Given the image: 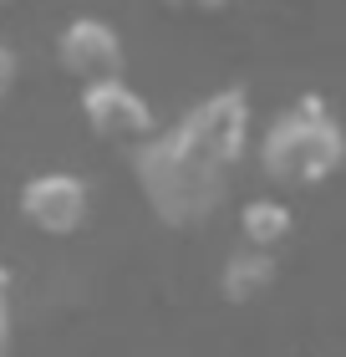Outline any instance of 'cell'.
Listing matches in <instances>:
<instances>
[{"label":"cell","instance_id":"obj_1","mask_svg":"<svg viewBox=\"0 0 346 357\" xmlns=\"http://www.w3.org/2000/svg\"><path fill=\"white\" fill-rule=\"evenodd\" d=\"M250 92L219 87L199 97L173 128H158L138 153H127L148 215L178 235L209 225L235 189V174L250 158Z\"/></svg>","mask_w":346,"mask_h":357},{"label":"cell","instance_id":"obj_2","mask_svg":"<svg viewBox=\"0 0 346 357\" xmlns=\"http://www.w3.org/2000/svg\"><path fill=\"white\" fill-rule=\"evenodd\" d=\"M341 169H346V128L321 92H301L260 133V174L270 189H280V199L326 189Z\"/></svg>","mask_w":346,"mask_h":357},{"label":"cell","instance_id":"obj_3","mask_svg":"<svg viewBox=\"0 0 346 357\" xmlns=\"http://www.w3.org/2000/svg\"><path fill=\"white\" fill-rule=\"evenodd\" d=\"M15 209H21V220L36 235L72 240L81 225L92 220V189H87V178L72 174V169H46V174H31L21 184Z\"/></svg>","mask_w":346,"mask_h":357},{"label":"cell","instance_id":"obj_4","mask_svg":"<svg viewBox=\"0 0 346 357\" xmlns=\"http://www.w3.org/2000/svg\"><path fill=\"white\" fill-rule=\"evenodd\" d=\"M81 102V123H87V133L97 143H107V149H127L138 153L148 138L158 133V118H153V102L118 77V82H102V87H87L77 97Z\"/></svg>","mask_w":346,"mask_h":357},{"label":"cell","instance_id":"obj_5","mask_svg":"<svg viewBox=\"0 0 346 357\" xmlns=\"http://www.w3.org/2000/svg\"><path fill=\"white\" fill-rule=\"evenodd\" d=\"M56 67L77 82V92L118 82L127 67V46L118 36V26H107L102 15H72L56 36Z\"/></svg>","mask_w":346,"mask_h":357},{"label":"cell","instance_id":"obj_6","mask_svg":"<svg viewBox=\"0 0 346 357\" xmlns=\"http://www.w3.org/2000/svg\"><path fill=\"white\" fill-rule=\"evenodd\" d=\"M280 281V255H265V250H235L219 271V296L229 306H255L270 296V286Z\"/></svg>","mask_w":346,"mask_h":357},{"label":"cell","instance_id":"obj_7","mask_svg":"<svg viewBox=\"0 0 346 357\" xmlns=\"http://www.w3.org/2000/svg\"><path fill=\"white\" fill-rule=\"evenodd\" d=\"M295 235V209L290 199L280 194H260L239 209V245L244 250H265V255H280V245Z\"/></svg>","mask_w":346,"mask_h":357},{"label":"cell","instance_id":"obj_8","mask_svg":"<svg viewBox=\"0 0 346 357\" xmlns=\"http://www.w3.org/2000/svg\"><path fill=\"white\" fill-rule=\"evenodd\" d=\"M10 337H15V317H10V271L0 266V357H10Z\"/></svg>","mask_w":346,"mask_h":357},{"label":"cell","instance_id":"obj_9","mask_svg":"<svg viewBox=\"0 0 346 357\" xmlns=\"http://www.w3.org/2000/svg\"><path fill=\"white\" fill-rule=\"evenodd\" d=\"M15 82H21V56H15L10 46L0 41V112H6V102H10V92H15Z\"/></svg>","mask_w":346,"mask_h":357},{"label":"cell","instance_id":"obj_10","mask_svg":"<svg viewBox=\"0 0 346 357\" xmlns=\"http://www.w3.org/2000/svg\"><path fill=\"white\" fill-rule=\"evenodd\" d=\"M163 6L178 10V15H229L239 0H163Z\"/></svg>","mask_w":346,"mask_h":357},{"label":"cell","instance_id":"obj_11","mask_svg":"<svg viewBox=\"0 0 346 357\" xmlns=\"http://www.w3.org/2000/svg\"><path fill=\"white\" fill-rule=\"evenodd\" d=\"M0 6H15V0H0Z\"/></svg>","mask_w":346,"mask_h":357}]
</instances>
